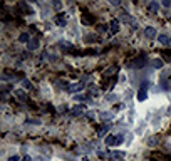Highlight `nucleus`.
Here are the masks:
<instances>
[{
    "mask_svg": "<svg viewBox=\"0 0 171 161\" xmlns=\"http://www.w3.org/2000/svg\"><path fill=\"white\" fill-rule=\"evenodd\" d=\"M148 87H149V81H144V82L141 84V89H144V91H146Z\"/></svg>",
    "mask_w": 171,
    "mask_h": 161,
    "instance_id": "nucleus-27",
    "label": "nucleus"
},
{
    "mask_svg": "<svg viewBox=\"0 0 171 161\" xmlns=\"http://www.w3.org/2000/svg\"><path fill=\"white\" fill-rule=\"evenodd\" d=\"M101 119H102V121H107V119H113V112H101Z\"/></svg>",
    "mask_w": 171,
    "mask_h": 161,
    "instance_id": "nucleus-22",
    "label": "nucleus"
},
{
    "mask_svg": "<svg viewBox=\"0 0 171 161\" xmlns=\"http://www.w3.org/2000/svg\"><path fill=\"white\" fill-rule=\"evenodd\" d=\"M18 159H20V158H18L17 154H14V156H10V158H8V161H18Z\"/></svg>",
    "mask_w": 171,
    "mask_h": 161,
    "instance_id": "nucleus-30",
    "label": "nucleus"
},
{
    "mask_svg": "<svg viewBox=\"0 0 171 161\" xmlns=\"http://www.w3.org/2000/svg\"><path fill=\"white\" fill-rule=\"evenodd\" d=\"M107 131H109V124H104L97 129V134L99 136H104V134H107Z\"/></svg>",
    "mask_w": 171,
    "mask_h": 161,
    "instance_id": "nucleus-15",
    "label": "nucleus"
},
{
    "mask_svg": "<svg viewBox=\"0 0 171 161\" xmlns=\"http://www.w3.org/2000/svg\"><path fill=\"white\" fill-rule=\"evenodd\" d=\"M168 45H169V47H171V37H169V42H168Z\"/></svg>",
    "mask_w": 171,
    "mask_h": 161,
    "instance_id": "nucleus-35",
    "label": "nucleus"
},
{
    "mask_svg": "<svg viewBox=\"0 0 171 161\" xmlns=\"http://www.w3.org/2000/svg\"><path fill=\"white\" fill-rule=\"evenodd\" d=\"M74 99L79 101V102H84V101H87V96H86V94H76V96H74Z\"/></svg>",
    "mask_w": 171,
    "mask_h": 161,
    "instance_id": "nucleus-21",
    "label": "nucleus"
},
{
    "mask_svg": "<svg viewBox=\"0 0 171 161\" xmlns=\"http://www.w3.org/2000/svg\"><path fill=\"white\" fill-rule=\"evenodd\" d=\"M124 141V134H117V144H121Z\"/></svg>",
    "mask_w": 171,
    "mask_h": 161,
    "instance_id": "nucleus-28",
    "label": "nucleus"
},
{
    "mask_svg": "<svg viewBox=\"0 0 171 161\" xmlns=\"http://www.w3.org/2000/svg\"><path fill=\"white\" fill-rule=\"evenodd\" d=\"M54 22H55L57 25H66V24H67V15H66V14H59L57 17L54 18Z\"/></svg>",
    "mask_w": 171,
    "mask_h": 161,
    "instance_id": "nucleus-7",
    "label": "nucleus"
},
{
    "mask_svg": "<svg viewBox=\"0 0 171 161\" xmlns=\"http://www.w3.org/2000/svg\"><path fill=\"white\" fill-rule=\"evenodd\" d=\"M116 71H117V67H116V65H114V67H111L109 71H106V72H104V75H113V74H114V72H116Z\"/></svg>",
    "mask_w": 171,
    "mask_h": 161,
    "instance_id": "nucleus-24",
    "label": "nucleus"
},
{
    "mask_svg": "<svg viewBox=\"0 0 171 161\" xmlns=\"http://www.w3.org/2000/svg\"><path fill=\"white\" fill-rule=\"evenodd\" d=\"M61 47H62V49H69V50H74V47H72V44H69V42H66V40H62V42H61Z\"/></svg>",
    "mask_w": 171,
    "mask_h": 161,
    "instance_id": "nucleus-23",
    "label": "nucleus"
},
{
    "mask_svg": "<svg viewBox=\"0 0 171 161\" xmlns=\"http://www.w3.org/2000/svg\"><path fill=\"white\" fill-rule=\"evenodd\" d=\"M86 87V82H76V84H71L69 87V92H79Z\"/></svg>",
    "mask_w": 171,
    "mask_h": 161,
    "instance_id": "nucleus-5",
    "label": "nucleus"
},
{
    "mask_svg": "<svg viewBox=\"0 0 171 161\" xmlns=\"http://www.w3.org/2000/svg\"><path fill=\"white\" fill-rule=\"evenodd\" d=\"M81 22H82V24H92V22H94V20H92V18L89 17L87 14H84L82 17H81Z\"/></svg>",
    "mask_w": 171,
    "mask_h": 161,
    "instance_id": "nucleus-20",
    "label": "nucleus"
},
{
    "mask_svg": "<svg viewBox=\"0 0 171 161\" xmlns=\"http://www.w3.org/2000/svg\"><path fill=\"white\" fill-rule=\"evenodd\" d=\"M158 42L163 44V45H168V42H169V35H166V34H159V35H158Z\"/></svg>",
    "mask_w": 171,
    "mask_h": 161,
    "instance_id": "nucleus-11",
    "label": "nucleus"
},
{
    "mask_svg": "<svg viewBox=\"0 0 171 161\" xmlns=\"http://www.w3.org/2000/svg\"><path fill=\"white\" fill-rule=\"evenodd\" d=\"M104 143H106V146H116L117 144V136H113V134H107L106 136V139H104Z\"/></svg>",
    "mask_w": 171,
    "mask_h": 161,
    "instance_id": "nucleus-3",
    "label": "nucleus"
},
{
    "mask_svg": "<svg viewBox=\"0 0 171 161\" xmlns=\"http://www.w3.org/2000/svg\"><path fill=\"white\" fill-rule=\"evenodd\" d=\"M22 161H32V158H30V156H24Z\"/></svg>",
    "mask_w": 171,
    "mask_h": 161,
    "instance_id": "nucleus-33",
    "label": "nucleus"
},
{
    "mask_svg": "<svg viewBox=\"0 0 171 161\" xmlns=\"http://www.w3.org/2000/svg\"><path fill=\"white\" fill-rule=\"evenodd\" d=\"M37 47H39V40H37V39H32L29 44H27V49H29V50H35Z\"/></svg>",
    "mask_w": 171,
    "mask_h": 161,
    "instance_id": "nucleus-14",
    "label": "nucleus"
},
{
    "mask_svg": "<svg viewBox=\"0 0 171 161\" xmlns=\"http://www.w3.org/2000/svg\"><path fill=\"white\" fill-rule=\"evenodd\" d=\"M158 8H159V4H158V2H151V4L148 5V12L149 14H156Z\"/></svg>",
    "mask_w": 171,
    "mask_h": 161,
    "instance_id": "nucleus-9",
    "label": "nucleus"
},
{
    "mask_svg": "<svg viewBox=\"0 0 171 161\" xmlns=\"http://www.w3.org/2000/svg\"><path fill=\"white\" fill-rule=\"evenodd\" d=\"M84 104H77V106H74L72 109H71V114L72 116H81V114H84Z\"/></svg>",
    "mask_w": 171,
    "mask_h": 161,
    "instance_id": "nucleus-4",
    "label": "nucleus"
},
{
    "mask_svg": "<svg viewBox=\"0 0 171 161\" xmlns=\"http://www.w3.org/2000/svg\"><path fill=\"white\" fill-rule=\"evenodd\" d=\"M163 5H164V7H169L171 2H169V0H163Z\"/></svg>",
    "mask_w": 171,
    "mask_h": 161,
    "instance_id": "nucleus-32",
    "label": "nucleus"
},
{
    "mask_svg": "<svg viewBox=\"0 0 171 161\" xmlns=\"http://www.w3.org/2000/svg\"><path fill=\"white\" fill-rule=\"evenodd\" d=\"M111 32L113 34H116V32H119V20H117V18H114L113 22H111Z\"/></svg>",
    "mask_w": 171,
    "mask_h": 161,
    "instance_id": "nucleus-12",
    "label": "nucleus"
},
{
    "mask_svg": "<svg viewBox=\"0 0 171 161\" xmlns=\"http://www.w3.org/2000/svg\"><path fill=\"white\" fill-rule=\"evenodd\" d=\"M109 158H113V159H121V158H124V153L123 151H111Z\"/></svg>",
    "mask_w": 171,
    "mask_h": 161,
    "instance_id": "nucleus-13",
    "label": "nucleus"
},
{
    "mask_svg": "<svg viewBox=\"0 0 171 161\" xmlns=\"http://www.w3.org/2000/svg\"><path fill=\"white\" fill-rule=\"evenodd\" d=\"M146 97H148V92H146L144 89H139V92H138V101H146Z\"/></svg>",
    "mask_w": 171,
    "mask_h": 161,
    "instance_id": "nucleus-18",
    "label": "nucleus"
},
{
    "mask_svg": "<svg viewBox=\"0 0 171 161\" xmlns=\"http://www.w3.org/2000/svg\"><path fill=\"white\" fill-rule=\"evenodd\" d=\"M144 64H146V57L144 55H141V57L134 59V61L129 64V67L131 69H141V67H144Z\"/></svg>",
    "mask_w": 171,
    "mask_h": 161,
    "instance_id": "nucleus-2",
    "label": "nucleus"
},
{
    "mask_svg": "<svg viewBox=\"0 0 171 161\" xmlns=\"http://www.w3.org/2000/svg\"><path fill=\"white\" fill-rule=\"evenodd\" d=\"M164 54H166V59H168V61H171V52H164Z\"/></svg>",
    "mask_w": 171,
    "mask_h": 161,
    "instance_id": "nucleus-34",
    "label": "nucleus"
},
{
    "mask_svg": "<svg viewBox=\"0 0 171 161\" xmlns=\"http://www.w3.org/2000/svg\"><path fill=\"white\" fill-rule=\"evenodd\" d=\"M30 40H32V39H30V35H29L27 32H22L20 35H18V42H22V44H25V42L29 44Z\"/></svg>",
    "mask_w": 171,
    "mask_h": 161,
    "instance_id": "nucleus-10",
    "label": "nucleus"
},
{
    "mask_svg": "<svg viewBox=\"0 0 171 161\" xmlns=\"http://www.w3.org/2000/svg\"><path fill=\"white\" fill-rule=\"evenodd\" d=\"M61 7H62V4H61V2H54V8H57V10H59Z\"/></svg>",
    "mask_w": 171,
    "mask_h": 161,
    "instance_id": "nucleus-31",
    "label": "nucleus"
},
{
    "mask_svg": "<svg viewBox=\"0 0 171 161\" xmlns=\"http://www.w3.org/2000/svg\"><path fill=\"white\" fill-rule=\"evenodd\" d=\"M89 94H91V96H99V87L97 86H92V84H91V86H89Z\"/></svg>",
    "mask_w": 171,
    "mask_h": 161,
    "instance_id": "nucleus-16",
    "label": "nucleus"
},
{
    "mask_svg": "<svg viewBox=\"0 0 171 161\" xmlns=\"http://www.w3.org/2000/svg\"><path fill=\"white\" fill-rule=\"evenodd\" d=\"M144 35L148 37V39H156V29H154V27H146Z\"/></svg>",
    "mask_w": 171,
    "mask_h": 161,
    "instance_id": "nucleus-8",
    "label": "nucleus"
},
{
    "mask_svg": "<svg viewBox=\"0 0 171 161\" xmlns=\"http://www.w3.org/2000/svg\"><path fill=\"white\" fill-rule=\"evenodd\" d=\"M14 94H15V97H17L18 101H22V102H25V101L29 99V96L25 94V91H24V89H17Z\"/></svg>",
    "mask_w": 171,
    "mask_h": 161,
    "instance_id": "nucleus-6",
    "label": "nucleus"
},
{
    "mask_svg": "<svg viewBox=\"0 0 171 161\" xmlns=\"http://www.w3.org/2000/svg\"><path fill=\"white\" fill-rule=\"evenodd\" d=\"M107 101H109V102H114V101H116V96H114V94H109V96H107Z\"/></svg>",
    "mask_w": 171,
    "mask_h": 161,
    "instance_id": "nucleus-29",
    "label": "nucleus"
},
{
    "mask_svg": "<svg viewBox=\"0 0 171 161\" xmlns=\"http://www.w3.org/2000/svg\"><path fill=\"white\" fill-rule=\"evenodd\" d=\"M18 7L22 8V10L25 12V14H32V10H30V7H29V5L25 4V2H20V4H18Z\"/></svg>",
    "mask_w": 171,
    "mask_h": 161,
    "instance_id": "nucleus-17",
    "label": "nucleus"
},
{
    "mask_svg": "<svg viewBox=\"0 0 171 161\" xmlns=\"http://www.w3.org/2000/svg\"><path fill=\"white\" fill-rule=\"evenodd\" d=\"M151 65H153L154 69H161L163 67V61H161V59H154V61L151 62Z\"/></svg>",
    "mask_w": 171,
    "mask_h": 161,
    "instance_id": "nucleus-19",
    "label": "nucleus"
},
{
    "mask_svg": "<svg viewBox=\"0 0 171 161\" xmlns=\"http://www.w3.org/2000/svg\"><path fill=\"white\" fill-rule=\"evenodd\" d=\"M121 22H124V24H131V27L133 29H138V22L136 20H133L131 18V15L129 14H126V12H124V14H121Z\"/></svg>",
    "mask_w": 171,
    "mask_h": 161,
    "instance_id": "nucleus-1",
    "label": "nucleus"
},
{
    "mask_svg": "<svg viewBox=\"0 0 171 161\" xmlns=\"http://www.w3.org/2000/svg\"><path fill=\"white\" fill-rule=\"evenodd\" d=\"M86 118H87V119H94L96 114H94L92 111H87V112H86Z\"/></svg>",
    "mask_w": 171,
    "mask_h": 161,
    "instance_id": "nucleus-26",
    "label": "nucleus"
},
{
    "mask_svg": "<svg viewBox=\"0 0 171 161\" xmlns=\"http://www.w3.org/2000/svg\"><path fill=\"white\" fill-rule=\"evenodd\" d=\"M24 87H25V89H32V84H30V81L24 79Z\"/></svg>",
    "mask_w": 171,
    "mask_h": 161,
    "instance_id": "nucleus-25",
    "label": "nucleus"
}]
</instances>
